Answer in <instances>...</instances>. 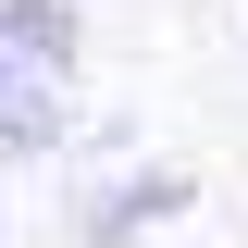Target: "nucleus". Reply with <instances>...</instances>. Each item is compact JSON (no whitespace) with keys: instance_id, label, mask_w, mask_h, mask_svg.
Returning <instances> with one entry per match:
<instances>
[{"instance_id":"1","label":"nucleus","mask_w":248,"mask_h":248,"mask_svg":"<svg viewBox=\"0 0 248 248\" xmlns=\"http://www.w3.org/2000/svg\"><path fill=\"white\" fill-rule=\"evenodd\" d=\"M62 137H75L62 75H37V62H13V50H0V161H50Z\"/></svg>"},{"instance_id":"2","label":"nucleus","mask_w":248,"mask_h":248,"mask_svg":"<svg viewBox=\"0 0 248 248\" xmlns=\"http://www.w3.org/2000/svg\"><path fill=\"white\" fill-rule=\"evenodd\" d=\"M0 50L75 87V62H87V25H75V0H0Z\"/></svg>"},{"instance_id":"3","label":"nucleus","mask_w":248,"mask_h":248,"mask_svg":"<svg viewBox=\"0 0 248 248\" xmlns=\"http://www.w3.org/2000/svg\"><path fill=\"white\" fill-rule=\"evenodd\" d=\"M199 186L186 174H124V186H99L87 199V248H124V236H149V223H174Z\"/></svg>"}]
</instances>
